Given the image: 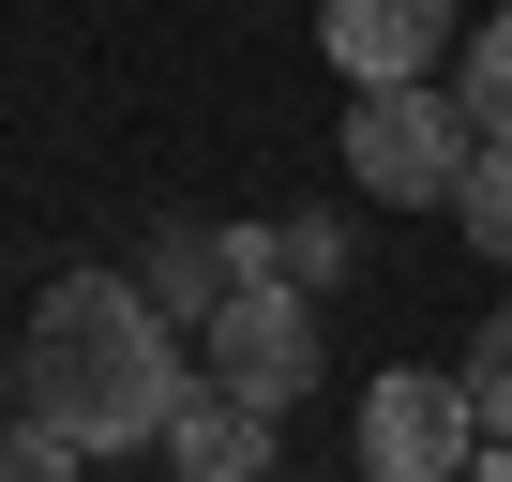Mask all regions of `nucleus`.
<instances>
[{"label": "nucleus", "mask_w": 512, "mask_h": 482, "mask_svg": "<svg viewBox=\"0 0 512 482\" xmlns=\"http://www.w3.org/2000/svg\"><path fill=\"white\" fill-rule=\"evenodd\" d=\"M452 482H512V437H482V452H467V467H452Z\"/></svg>", "instance_id": "ddd939ff"}, {"label": "nucleus", "mask_w": 512, "mask_h": 482, "mask_svg": "<svg viewBox=\"0 0 512 482\" xmlns=\"http://www.w3.org/2000/svg\"><path fill=\"white\" fill-rule=\"evenodd\" d=\"M452 106H467L482 136H512V0H497V16L467 31V76H452Z\"/></svg>", "instance_id": "9d476101"}, {"label": "nucleus", "mask_w": 512, "mask_h": 482, "mask_svg": "<svg viewBox=\"0 0 512 482\" xmlns=\"http://www.w3.org/2000/svg\"><path fill=\"white\" fill-rule=\"evenodd\" d=\"M482 452V407H467V377H377L362 392V482H452Z\"/></svg>", "instance_id": "20e7f679"}, {"label": "nucleus", "mask_w": 512, "mask_h": 482, "mask_svg": "<svg viewBox=\"0 0 512 482\" xmlns=\"http://www.w3.org/2000/svg\"><path fill=\"white\" fill-rule=\"evenodd\" d=\"M181 482H272V407H241L226 377H181V407H166V437H151Z\"/></svg>", "instance_id": "39448f33"}, {"label": "nucleus", "mask_w": 512, "mask_h": 482, "mask_svg": "<svg viewBox=\"0 0 512 482\" xmlns=\"http://www.w3.org/2000/svg\"><path fill=\"white\" fill-rule=\"evenodd\" d=\"M467 151H482V121H467L437 76H362V106H347V181H362L377 211H452Z\"/></svg>", "instance_id": "f03ea898"}, {"label": "nucleus", "mask_w": 512, "mask_h": 482, "mask_svg": "<svg viewBox=\"0 0 512 482\" xmlns=\"http://www.w3.org/2000/svg\"><path fill=\"white\" fill-rule=\"evenodd\" d=\"M196 332H211V377H226L241 407H272V422H287V407L317 392V287H287V272H256V257H241V287H226Z\"/></svg>", "instance_id": "7ed1b4c3"}, {"label": "nucleus", "mask_w": 512, "mask_h": 482, "mask_svg": "<svg viewBox=\"0 0 512 482\" xmlns=\"http://www.w3.org/2000/svg\"><path fill=\"white\" fill-rule=\"evenodd\" d=\"M317 46L347 61V91H362V76H437L452 0H317Z\"/></svg>", "instance_id": "423d86ee"}, {"label": "nucleus", "mask_w": 512, "mask_h": 482, "mask_svg": "<svg viewBox=\"0 0 512 482\" xmlns=\"http://www.w3.org/2000/svg\"><path fill=\"white\" fill-rule=\"evenodd\" d=\"M16 407H31L46 437H76V452H136V437H166V407H181V347H166L151 287H136V272H61V287L31 302V332H16Z\"/></svg>", "instance_id": "f257e3e1"}, {"label": "nucleus", "mask_w": 512, "mask_h": 482, "mask_svg": "<svg viewBox=\"0 0 512 482\" xmlns=\"http://www.w3.org/2000/svg\"><path fill=\"white\" fill-rule=\"evenodd\" d=\"M452 377H467V407H482V437H512V302L482 317V347H467Z\"/></svg>", "instance_id": "9b49d317"}, {"label": "nucleus", "mask_w": 512, "mask_h": 482, "mask_svg": "<svg viewBox=\"0 0 512 482\" xmlns=\"http://www.w3.org/2000/svg\"><path fill=\"white\" fill-rule=\"evenodd\" d=\"M452 226L482 241V257H512V136H482V151H467V181H452Z\"/></svg>", "instance_id": "1a4fd4ad"}, {"label": "nucleus", "mask_w": 512, "mask_h": 482, "mask_svg": "<svg viewBox=\"0 0 512 482\" xmlns=\"http://www.w3.org/2000/svg\"><path fill=\"white\" fill-rule=\"evenodd\" d=\"M241 257H256V272H287V287H347V226H332V211H287L272 241L241 226Z\"/></svg>", "instance_id": "6e6552de"}, {"label": "nucleus", "mask_w": 512, "mask_h": 482, "mask_svg": "<svg viewBox=\"0 0 512 482\" xmlns=\"http://www.w3.org/2000/svg\"><path fill=\"white\" fill-rule=\"evenodd\" d=\"M0 482H76V437H46V422L16 407V422H0Z\"/></svg>", "instance_id": "f8f14e48"}, {"label": "nucleus", "mask_w": 512, "mask_h": 482, "mask_svg": "<svg viewBox=\"0 0 512 482\" xmlns=\"http://www.w3.org/2000/svg\"><path fill=\"white\" fill-rule=\"evenodd\" d=\"M136 287H151V317H211V302L241 287V226H211V211H166V226L136 241Z\"/></svg>", "instance_id": "0eeeda50"}]
</instances>
